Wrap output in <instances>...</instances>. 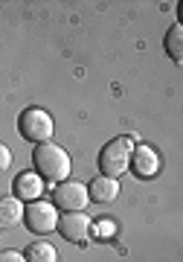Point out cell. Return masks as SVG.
I'll use <instances>...</instances> for the list:
<instances>
[{"label": "cell", "mask_w": 183, "mask_h": 262, "mask_svg": "<svg viewBox=\"0 0 183 262\" xmlns=\"http://www.w3.org/2000/svg\"><path fill=\"white\" fill-rule=\"evenodd\" d=\"M87 195H90V201L110 204V201L119 195V181H117V178H105V175H99V178H93V181H90V187H87Z\"/></svg>", "instance_id": "cell-10"}, {"label": "cell", "mask_w": 183, "mask_h": 262, "mask_svg": "<svg viewBox=\"0 0 183 262\" xmlns=\"http://www.w3.org/2000/svg\"><path fill=\"white\" fill-rule=\"evenodd\" d=\"M24 259H27V262H58V253H55V248L50 242L38 239V242H32L27 248Z\"/></svg>", "instance_id": "cell-11"}, {"label": "cell", "mask_w": 183, "mask_h": 262, "mask_svg": "<svg viewBox=\"0 0 183 262\" xmlns=\"http://www.w3.org/2000/svg\"><path fill=\"white\" fill-rule=\"evenodd\" d=\"M53 128H55V122L44 108H27L18 120L20 137L29 140V143H47L53 137Z\"/></svg>", "instance_id": "cell-3"}, {"label": "cell", "mask_w": 183, "mask_h": 262, "mask_svg": "<svg viewBox=\"0 0 183 262\" xmlns=\"http://www.w3.org/2000/svg\"><path fill=\"white\" fill-rule=\"evenodd\" d=\"M9 166H12V149L6 146V143H0V175H3Z\"/></svg>", "instance_id": "cell-13"}, {"label": "cell", "mask_w": 183, "mask_h": 262, "mask_svg": "<svg viewBox=\"0 0 183 262\" xmlns=\"http://www.w3.org/2000/svg\"><path fill=\"white\" fill-rule=\"evenodd\" d=\"M166 53H169L174 61L183 58V27L180 24H174V27L169 29V35H166Z\"/></svg>", "instance_id": "cell-12"}, {"label": "cell", "mask_w": 183, "mask_h": 262, "mask_svg": "<svg viewBox=\"0 0 183 262\" xmlns=\"http://www.w3.org/2000/svg\"><path fill=\"white\" fill-rule=\"evenodd\" d=\"M0 262H27L20 251H0Z\"/></svg>", "instance_id": "cell-14"}, {"label": "cell", "mask_w": 183, "mask_h": 262, "mask_svg": "<svg viewBox=\"0 0 183 262\" xmlns=\"http://www.w3.org/2000/svg\"><path fill=\"white\" fill-rule=\"evenodd\" d=\"M24 219H27V227L35 236H47L58 227V210L50 201H41V198L38 201H29L24 207Z\"/></svg>", "instance_id": "cell-5"}, {"label": "cell", "mask_w": 183, "mask_h": 262, "mask_svg": "<svg viewBox=\"0 0 183 262\" xmlns=\"http://www.w3.org/2000/svg\"><path fill=\"white\" fill-rule=\"evenodd\" d=\"M90 195H87V187L79 184V181H61L55 184V192H53V207L61 210V213H84Z\"/></svg>", "instance_id": "cell-4"}, {"label": "cell", "mask_w": 183, "mask_h": 262, "mask_svg": "<svg viewBox=\"0 0 183 262\" xmlns=\"http://www.w3.org/2000/svg\"><path fill=\"white\" fill-rule=\"evenodd\" d=\"M128 169L137 172V178H154L157 169H160V158H157V151L151 146H134Z\"/></svg>", "instance_id": "cell-7"}, {"label": "cell", "mask_w": 183, "mask_h": 262, "mask_svg": "<svg viewBox=\"0 0 183 262\" xmlns=\"http://www.w3.org/2000/svg\"><path fill=\"white\" fill-rule=\"evenodd\" d=\"M12 192H15L18 201H38L41 192H44V178L38 172H20L12 184Z\"/></svg>", "instance_id": "cell-8"}, {"label": "cell", "mask_w": 183, "mask_h": 262, "mask_svg": "<svg viewBox=\"0 0 183 262\" xmlns=\"http://www.w3.org/2000/svg\"><path fill=\"white\" fill-rule=\"evenodd\" d=\"M131 151H134V140L131 137H117L102 146L99 151V169L105 178H117L131 166Z\"/></svg>", "instance_id": "cell-2"}, {"label": "cell", "mask_w": 183, "mask_h": 262, "mask_svg": "<svg viewBox=\"0 0 183 262\" xmlns=\"http://www.w3.org/2000/svg\"><path fill=\"white\" fill-rule=\"evenodd\" d=\"M24 222V201H18L15 195L0 198V230H12Z\"/></svg>", "instance_id": "cell-9"}, {"label": "cell", "mask_w": 183, "mask_h": 262, "mask_svg": "<svg viewBox=\"0 0 183 262\" xmlns=\"http://www.w3.org/2000/svg\"><path fill=\"white\" fill-rule=\"evenodd\" d=\"M90 215H84V213H64V215H58V233L64 236V239H70V242H87V233H90Z\"/></svg>", "instance_id": "cell-6"}, {"label": "cell", "mask_w": 183, "mask_h": 262, "mask_svg": "<svg viewBox=\"0 0 183 262\" xmlns=\"http://www.w3.org/2000/svg\"><path fill=\"white\" fill-rule=\"evenodd\" d=\"M32 163H35V172H38V175H41V178H47V181H53V184H61V181H67L70 169H73V163H70V155H67L61 146H55L53 140L38 143L35 151H32Z\"/></svg>", "instance_id": "cell-1"}]
</instances>
